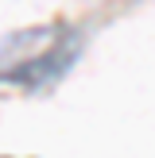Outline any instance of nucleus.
Listing matches in <instances>:
<instances>
[{"instance_id": "f257e3e1", "label": "nucleus", "mask_w": 155, "mask_h": 158, "mask_svg": "<svg viewBox=\"0 0 155 158\" xmlns=\"http://www.w3.org/2000/svg\"><path fill=\"white\" fill-rule=\"evenodd\" d=\"M78 54V35L66 23H43L4 39L0 46V81L12 85H46L66 73Z\"/></svg>"}]
</instances>
